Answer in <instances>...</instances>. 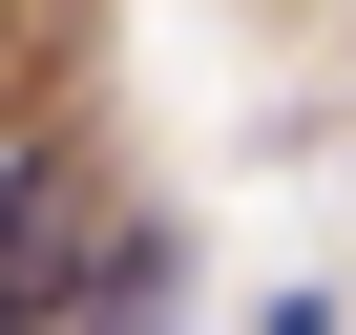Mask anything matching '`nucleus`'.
Masks as SVG:
<instances>
[{"instance_id":"obj_3","label":"nucleus","mask_w":356,"mask_h":335,"mask_svg":"<svg viewBox=\"0 0 356 335\" xmlns=\"http://www.w3.org/2000/svg\"><path fill=\"white\" fill-rule=\"evenodd\" d=\"M252 335H335V314H314V293H293V314H252Z\"/></svg>"},{"instance_id":"obj_4","label":"nucleus","mask_w":356,"mask_h":335,"mask_svg":"<svg viewBox=\"0 0 356 335\" xmlns=\"http://www.w3.org/2000/svg\"><path fill=\"white\" fill-rule=\"evenodd\" d=\"M0 335H42V314H22V293H0Z\"/></svg>"},{"instance_id":"obj_1","label":"nucleus","mask_w":356,"mask_h":335,"mask_svg":"<svg viewBox=\"0 0 356 335\" xmlns=\"http://www.w3.org/2000/svg\"><path fill=\"white\" fill-rule=\"evenodd\" d=\"M147 314H168V231H105L63 272V335H147Z\"/></svg>"},{"instance_id":"obj_2","label":"nucleus","mask_w":356,"mask_h":335,"mask_svg":"<svg viewBox=\"0 0 356 335\" xmlns=\"http://www.w3.org/2000/svg\"><path fill=\"white\" fill-rule=\"evenodd\" d=\"M42 252H63V147L0 168V293H22V314H42Z\"/></svg>"}]
</instances>
